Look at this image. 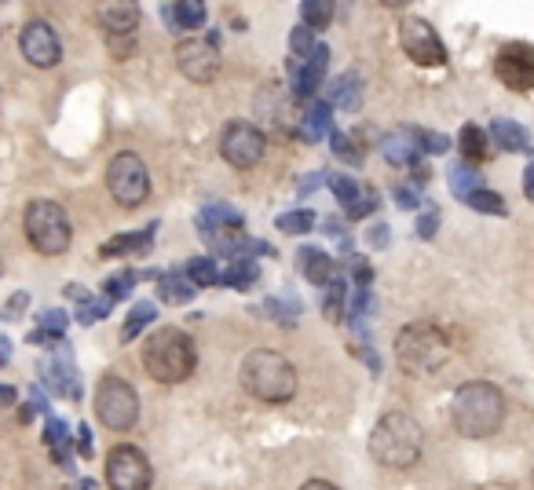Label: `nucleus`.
Returning a JSON list of instances; mask_svg holds the SVG:
<instances>
[{
	"label": "nucleus",
	"instance_id": "f257e3e1",
	"mask_svg": "<svg viewBox=\"0 0 534 490\" xmlns=\"http://www.w3.org/2000/svg\"><path fill=\"white\" fill-rule=\"evenodd\" d=\"M450 417L454 428L469 439H487L494 436L505 421V395L498 384L491 381H469L454 392L450 403Z\"/></svg>",
	"mask_w": 534,
	"mask_h": 490
},
{
	"label": "nucleus",
	"instance_id": "f03ea898",
	"mask_svg": "<svg viewBox=\"0 0 534 490\" xmlns=\"http://www.w3.org/2000/svg\"><path fill=\"white\" fill-rule=\"evenodd\" d=\"M421 450H425V432L403 410L385 414L370 432V458L385 469H414L421 461Z\"/></svg>",
	"mask_w": 534,
	"mask_h": 490
},
{
	"label": "nucleus",
	"instance_id": "7ed1b4c3",
	"mask_svg": "<svg viewBox=\"0 0 534 490\" xmlns=\"http://www.w3.org/2000/svg\"><path fill=\"white\" fill-rule=\"evenodd\" d=\"M242 388L260 403H289L297 395V370L282 352L253 348L242 359Z\"/></svg>",
	"mask_w": 534,
	"mask_h": 490
},
{
	"label": "nucleus",
	"instance_id": "20e7f679",
	"mask_svg": "<svg viewBox=\"0 0 534 490\" xmlns=\"http://www.w3.org/2000/svg\"><path fill=\"white\" fill-rule=\"evenodd\" d=\"M198 363V352H194V341L180 326H161L147 337L143 344V366L158 384H180L194 373Z\"/></svg>",
	"mask_w": 534,
	"mask_h": 490
},
{
	"label": "nucleus",
	"instance_id": "39448f33",
	"mask_svg": "<svg viewBox=\"0 0 534 490\" xmlns=\"http://www.w3.org/2000/svg\"><path fill=\"white\" fill-rule=\"evenodd\" d=\"M454 355V341L439 330L436 322H414L403 326L396 337V359L406 373L414 377H428V373L443 370Z\"/></svg>",
	"mask_w": 534,
	"mask_h": 490
},
{
	"label": "nucleus",
	"instance_id": "423d86ee",
	"mask_svg": "<svg viewBox=\"0 0 534 490\" xmlns=\"http://www.w3.org/2000/svg\"><path fill=\"white\" fill-rule=\"evenodd\" d=\"M26 238L41 256H63L70 249V238H74V224L66 216L63 205L55 202H30L26 205Z\"/></svg>",
	"mask_w": 534,
	"mask_h": 490
},
{
	"label": "nucleus",
	"instance_id": "0eeeda50",
	"mask_svg": "<svg viewBox=\"0 0 534 490\" xmlns=\"http://www.w3.org/2000/svg\"><path fill=\"white\" fill-rule=\"evenodd\" d=\"M96 417L103 421V428L114 432H129L139 417V395L125 377H103L96 384Z\"/></svg>",
	"mask_w": 534,
	"mask_h": 490
},
{
	"label": "nucleus",
	"instance_id": "6e6552de",
	"mask_svg": "<svg viewBox=\"0 0 534 490\" xmlns=\"http://www.w3.org/2000/svg\"><path fill=\"white\" fill-rule=\"evenodd\" d=\"M107 187H110V194H114V202L125 205V209H136V205L147 202L150 172H147V165H143V158L132 154V150L114 154L107 165Z\"/></svg>",
	"mask_w": 534,
	"mask_h": 490
},
{
	"label": "nucleus",
	"instance_id": "1a4fd4ad",
	"mask_svg": "<svg viewBox=\"0 0 534 490\" xmlns=\"http://www.w3.org/2000/svg\"><path fill=\"white\" fill-rule=\"evenodd\" d=\"M399 41H403V52L410 63L417 66H443L447 63V48H443V37L436 33V26L421 15H406L399 22Z\"/></svg>",
	"mask_w": 534,
	"mask_h": 490
},
{
	"label": "nucleus",
	"instance_id": "9d476101",
	"mask_svg": "<svg viewBox=\"0 0 534 490\" xmlns=\"http://www.w3.org/2000/svg\"><path fill=\"white\" fill-rule=\"evenodd\" d=\"M107 483L110 490H150L154 487V469L143 458V450L132 443H121L107 454Z\"/></svg>",
	"mask_w": 534,
	"mask_h": 490
},
{
	"label": "nucleus",
	"instance_id": "9b49d317",
	"mask_svg": "<svg viewBox=\"0 0 534 490\" xmlns=\"http://www.w3.org/2000/svg\"><path fill=\"white\" fill-rule=\"evenodd\" d=\"M267 150V139L257 125H249V121H231L224 128V136H220V154H224L227 165H235V169H253L260 165Z\"/></svg>",
	"mask_w": 534,
	"mask_h": 490
},
{
	"label": "nucleus",
	"instance_id": "f8f14e48",
	"mask_svg": "<svg viewBox=\"0 0 534 490\" xmlns=\"http://www.w3.org/2000/svg\"><path fill=\"white\" fill-rule=\"evenodd\" d=\"M494 74L502 77V85L509 92H531L534 88V44L509 41L502 44V52L494 59Z\"/></svg>",
	"mask_w": 534,
	"mask_h": 490
},
{
	"label": "nucleus",
	"instance_id": "ddd939ff",
	"mask_svg": "<svg viewBox=\"0 0 534 490\" xmlns=\"http://www.w3.org/2000/svg\"><path fill=\"white\" fill-rule=\"evenodd\" d=\"M176 66L194 85H213L216 74H220V48H213L209 41L187 37V41L176 44Z\"/></svg>",
	"mask_w": 534,
	"mask_h": 490
},
{
	"label": "nucleus",
	"instance_id": "4468645a",
	"mask_svg": "<svg viewBox=\"0 0 534 490\" xmlns=\"http://www.w3.org/2000/svg\"><path fill=\"white\" fill-rule=\"evenodd\" d=\"M19 48H22V59L33 66H41V70H48V66H55L63 59V41H59V33L44 19H30L22 26Z\"/></svg>",
	"mask_w": 534,
	"mask_h": 490
},
{
	"label": "nucleus",
	"instance_id": "2eb2a0df",
	"mask_svg": "<svg viewBox=\"0 0 534 490\" xmlns=\"http://www.w3.org/2000/svg\"><path fill=\"white\" fill-rule=\"evenodd\" d=\"M41 377L52 384L59 395H70V399H81V381H77V366H74V355L66 344L55 348V355L41 359Z\"/></svg>",
	"mask_w": 534,
	"mask_h": 490
},
{
	"label": "nucleus",
	"instance_id": "dca6fc26",
	"mask_svg": "<svg viewBox=\"0 0 534 490\" xmlns=\"http://www.w3.org/2000/svg\"><path fill=\"white\" fill-rule=\"evenodd\" d=\"M96 19L107 37H132L139 26V4L132 0H103L96 4Z\"/></svg>",
	"mask_w": 534,
	"mask_h": 490
},
{
	"label": "nucleus",
	"instance_id": "f3484780",
	"mask_svg": "<svg viewBox=\"0 0 534 490\" xmlns=\"http://www.w3.org/2000/svg\"><path fill=\"white\" fill-rule=\"evenodd\" d=\"M326 66H330V52H326V44H319L315 48V55H311L304 66H293L289 63V70H293V99H311L315 92H319L322 77H326Z\"/></svg>",
	"mask_w": 534,
	"mask_h": 490
},
{
	"label": "nucleus",
	"instance_id": "a211bd4d",
	"mask_svg": "<svg viewBox=\"0 0 534 490\" xmlns=\"http://www.w3.org/2000/svg\"><path fill=\"white\" fill-rule=\"evenodd\" d=\"M297 271L308 278L311 286H330L337 264H333V256L326 253V249H319V245H304V249H297Z\"/></svg>",
	"mask_w": 534,
	"mask_h": 490
},
{
	"label": "nucleus",
	"instance_id": "6ab92c4d",
	"mask_svg": "<svg viewBox=\"0 0 534 490\" xmlns=\"http://www.w3.org/2000/svg\"><path fill=\"white\" fill-rule=\"evenodd\" d=\"M381 154H385L392 165H403V169L421 165V147H417L414 132H410V136H406V132H388V136L381 139Z\"/></svg>",
	"mask_w": 534,
	"mask_h": 490
},
{
	"label": "nucleus",
	"instance_id": "aec40b11",
	"mask_svg": "<svg viewBox=\"0 0 534 490\" xmlns=\"http://www.w3.org/2000/svg\"><path fill=\"white\" fill-rule=\"evenodd\" d=\"M491 139H494V147L502 150V154H520V150L531 147V136H527V128L516 125V121H509V118L491 121Z\"/></svg>",
	"mask_w": 534,
	"mask_h": 490
},
{
	"label": "nucleus",
	"instance_id": "412c9836",
	"mask_svg": "<svg viewBox=\"0 0 534 490\" xmlns=\"http://www.w3.org/2000/svg\"><path fill=\"white\" fill-rule=\"evenodd\" d=\"M154 231H158V224L143 227V231H136V235H118V238H110V242H103L99 256H107V260H114V256H121V253H147L150 242H154Z\"/></svg>",
	"mask_w": 534,
	"mask_h": 490
},
{
	"label": "nucleus",
	"instance_id": "4be33fe9",
	"mask_svg": "<svg viewBox=\"0 0 534 490\" xmlns=\"http://www.w3.org/2000/svg\"><path fill=\"white\" fill-rule=\"evenodd\" d=\"M326 132H333V103H311L308 114L300 118V136L308 143H319Z\"/></svg>",
	"mask_w": 534,
	"mask_h": 490
},
{
	"label": "nucleus",
	"instance_id": "5701e85b",
	"mask_svg": "<svg viewBox=\"0 0 534 490\" xmlns=\"http://www.w3.org/2000/svg\"><path fill=\"white\" fill-rule=\"evenodd\" d=\"M158 297L165 300V304H191V300H194V286L187 282V275H180V271H161Z\"/></svg>",
	"mask_w": 534,
	"mask_h": 490
},
{
	"label": "nucleus",
	"instance_id": "b1692460",
	"mask_svg": "<svg viewBox=\"0 0 534 490\" xmlns=\"http://www.w3.org/2000/svg\"><path fill=\"white\" fill-rule=\"evenodd\" d=\"M154 319H158V304H154V300H139V304H132L129 319H125V326H121V344L136 341L139 333L147 330Z\"/></svg>",
	"mask_w": 534,
	"mask_h": 490
},
{
	"label": "nucleus",
	"instance_id": "393cba45",
	"mask_svg": "<svg viewBox=\"0 0 534 490\" xmlns=\"http://www.w3.org/2000/svg\"><path fill=\"white\" fill-rule=\"evenodd\" d=\"M165 15H172L169 26H180V30H198V26L205 22V4H198V0L165 4Z\"/></svg>",
	"mask_w": 534,
	"mask_h": 490
},
{
	"label": "nucleus",
	"instance_id": "a878e982",
	"mask_svg": "<svg viewBox=\"0 0 534 490\" xmlns=\"http://www.w3.org/2000/svg\"><path fill=\"white\" fill-rule=\"evenodd\" d=\"M333 154L344 161V165H363L366 161V143L355 132H333L330 136Z\"/></svg>",
	"mask_w": 534,
	"mask_h": 490
},
{
	"label": "nucleus",
	"instance_id": "bb28decb",
	"mask_svg": "<svg viewBox=\"0 0 534 490\" xmlns=\"http://www.w3.org/2000/svg\"><path fill=\"white\" fill-rule=\"evenodd\" d=\"M458 147H461V158H465V165H480V161L487 158V132H483V128H476V125H465V128H461Z\"/></svg>",
	"mask_w": 534,
	"mask_h": 490
},
{
	"label": "nucleus",
	"instance_id": "cd10ccee",
	"mask_svg": "<svg viewBox=\"0 0 534 490\" xmlns=\"http://www.w3.org/2000/svg\"><path fill=\"white\" fill-rule=\"evenodd\" d=\"M220 282H227L231 289H253V282H260V267L253 260H246V256H238V260H231V267H227L224 275H220Z\"/></svg>",
	"mask_w": 534,
	"mask_h": 490
},
{
	"label": "nucleus",
	"instance_id": "c85d7f7f",
	"mask_svg": "<svg viewBox=\"0 0 534 490\" xmlns=\"http://www.w3.org/2000/svg\"><path fill=\"white\" fill-rule=\"evenodd\" d=\"M447 180H450V191L458 194L461 202H465L472 191H480L483 187V176H480L476 165H454V169L447 172Z\"/></svg>",
	"mask_w": 534,
	"mask_h": 490
},
{
	"label": "nucleus",
	"instance_id": "c756f323",
	"mask_svg": "<svg viewBox=\"0 0 534 490\" xmlns=\"http://www.w3.org/2000/svg\"><path fill=\"white\" fill-rule=\"evenodd\" d=\"M183 275H187V282H191L194 289H205V286H216V282H220V271H216V264L209 260V256H194V260H187Z\"/></svg>",
	"mask_w": 534,
	"mask_h": 490
},
{
	"label": "nucleus",
	"instance_id": "7c9ffc66",
	"mask_svg": "<svg viewBox=\"0 0 534 490\" xmlns=\"http://www.w3.org/2000/svg\"><path fill=\"white\" fill-rule=\"evenodd\" d=\"M333 107H344V110H355L359 103H363V88H359V77L355 74H344L337 85H333L330 92Z\"/></svg>",
	"mask_w": 534,
	"mask_h": 490
},
{
	"label": "nucleus",
	"instance_id": "2f4dec72",
	"mask_svg": "<svg viewBox=\"0 0 534 490\" xmlns=\"http://www.w3.org/2000/svg\"><path fill=\"white\" fill-rule=\"evenodd\" d=\"M315 224H319V216L311 213V209H293V213H282L275 220V227L282 235H308Z\"/></svg>",
	"mask_w": 534,
	"mask_h": 490
},
{
	"label": "nucleus",
	"instance_id": "473e14b6",
	"mask_svg": "<svg viewBox=\"0 0 534 490\" xmlns=\"http://www.w3.org/2000/svg\"><path fill=\"white\" fill-rule=\"evenodd\" d=\"M300 19H304L308 30H322V26L333 22V4L330 0H304L300 4Z\"/></svg>",
	"mask_w": 534,
	"mask_h": 490
},
{
	"label": "nucleus",
	"instance_id": "72a5a7b5",
	"mask_svg": "<svg viewBox=\"0 0 534 490\" xmlns=\"http://www.w3.org/2000/svg\"><path fill=\"white\" fill-rule=\"evenodd\" d=\"M465 205H469V209H476V213H487V216H505V209H509L502 194L487 191V187L472 191L469 198H465Z\"/></svg>",
	"mask_w": 534,
	"mask_h": 490
},
{
	"label": "nucleus",
	"instance_id": "f704fd0d",
	"mask_svg": "<svg viewBox=\"0 0 534 490\" xmlns=\"http://www.w3.org/2000/svg\"><path fill=\"white\" fill-rule=\"evenodd\" d=\"M344 297H348V286H344L341 278H333L330 286H326V297H322V315L330 322H341L344 315Z\"/></svg>",
	"mask_w": 534,
	"mask_h": 490
},
{
	"label": "nucleus",
	"instance_id": "c9c22d12",
	"mask_svg": "<svg viewBox=\"0 0 534 490\" xmlns=\"http://www.w3.org/2000/svg\"><path fill=\"white\" fill-rule=\"evenodd\" d=\"M326 183H330V191L337 194V202H341L344 209H352V205L363 198V187H359L352 176H326Z\"/></svg>",
	"mask_w": 534,
	"mask_h": 490
},
{
	"label": "nucleus",
	"instance_id": "e433bc0d",
	"mask_svg": "<svg viewBox=\"0 0 534 490\" xmlns=\"http://www.w3.org/2000/svg\"><path fill=\"white\" fill-rule=\"evenodd\" d=\"M414 139L417 147H421V154H436V158H443L450 150V139L443 136V132H432V128H414Z\"/></svg>",
	"mask_w": 534,
	"mask_h": 490
},
{
	"label": "nucleus",
	"instance_id": "4c0bfd02",
	"mask_svg": "<svg viewBox=\"0 0 534 490\" xmlns=\"http://www.w3.org/2000/svg\"><path fill=\"white\" fill-rule=\"evenodd\" d=\"M136 271H121V275H110L107 278V286H103V289H107V300H110V304H114V300H125V297H129V293H132V289H136Z\"/></svg>",
	"mask_w": 534,
	"mask_h": 490
},
{
	"label": "nucleus",
	"instance_id": "58836bf2",
	"mask_svg": "<svg viewBox=\"0 0 534 490\" xmlns=\"http://www.w3.org/2000/svg\"><path fill=\"white\" fill-rule=\"evenodd\" d=\"M66 322H70V315H66V311H59V308H44L41 315H37V330L52 333V337H59V341H63Z\"/></svg>",
	"mask_w": 534,
	"mask_h": 490
},
{
	"label": "nucleus",
	"instance_id": "ea45409f",
	"mask_svg": "<svg viewBox=\"0 0 534 490\" xmlns=\"http://www.w3.org/2000/svg\"><path fill=\"white\" fill-rule=\"evenodd\" d=\"M289 48H293L297 59H311L319 44H315V33H311L308 26H293V33H289Z\"/></svg>",
	"mask_w": 534,
	"mask_h": 490
},
{
	"label": "nucleus",
	"instance_id": "a19ab883",
	"mask_svg": "<svg viewBox=\"0 0 534 490\" xmlns=\"http://www.w3.org/2000/svg\"><path fill=\"white\" fill-rule=\"evenodd\" d=\"M107 315H110V300L107 297H92V300H85V304L77 308V322H81V326H92V322L107 319Z\"/></svg>",
	"mask_w": 534,
	"mask_h": 490
},
{
	"label": "nucleus",
	"instance_id": "79ce46f5",
	"mask_svg": "<svg viewBox=\"0 0 534 490\" xmlns=\"http://www.w3.org/2000/svg\"><path fill=\"white\" fill-rule=\"evenodd\" d=\"M377 308V300L370 289H355L352 297H348V311H352V322H363L366 315H374Z\"/></svg>",
	"mask_w": 534,
	"mask_h": 490
},
{
	"label": "nucleus",
	"instance_id": "37998d69",
	"mask_svg": "<svg viewBox=\"0 0 534 490\" xmlns=\"http://www.w3.org/2000/svg\"><path fill=\"white\" fill-rule=\"evenodd\" d=\"M26 308H30V293H15V297L0 308V322H19L22 315H26Z\"/></svg>",
	"mask_w": 534,
	"mask_h": 490
},
{
	"label": "nucleus",
	"instance_id": "c03bdc74",
	"mask_svg": "<svg viewBox=\"0 0 534 490\" xmlns=\"http://www.w3.org/2000/svg\"><path fill=\"white\" fill-rule=\"evenodd\" d=\"M352 278H355V289H370V282H374V267L366 264L363 256H352Z\"/></svg>",
	"mask_w": 534,
	"mask_h": 490
},
{
	"label": "nucleus",
	"instance_id": "a18cd8bd",
	"mask_svg": "<svg viewBox=\"0 0 534 490\" xmlns=\"http://www.w3.org/2000/svg\"><path fill=\"white\" fill-rule=\"evenodd\" d=\"M107 44L114 59H129V55L136 52V33H132V37H107Z\"/></svg>",
	"mask_w": 534,
	"mask_h": 490
},
{
	"label": "nucleus",
	"instance_id": "49530a36",
	"mask_svg": "<svg viewBox=\"0 0 534 490\" xmlns=\"http://www.w3.org/2000/svg\"><path fill=\"white\" fill-rule=\"evenodd\" d=\"M374 209H377V194H374V191H363V198H359V202H355L352 209H348V216H352V224H355V220L370 216Z\"/></svg>",
	"mask_w": 534,
	"mask_h": 490
},
{
	"label": "nucleus",
	"instance_id": "de8ad7c7",
	"mask_svg": "<svg viewBox=\"0 0 534 490\" xmlns=\"http://www.w3.org/2000/svg\"><path fill=\"white\" fill-rule=\"evenodd\" d=\"M436 224H439L436 209L421 213V216H417V238H432V235H436Z\"/></svg>",
	"mask_w": 534,
	"mask_h": 490
},
{
	"label": "nucleus",
	"instance_id": "09e8293b",
	"mask_svg": "<svg viewBox=\"0 0 534 490\" xmlns=\"http://www.w3.org/2000/svg\"><path fill=\"white\" fill-rule=\"evenodd\" d=\"M396 205L399 209H417L421 205V191L417 187H396Z\"/></svg>",
	"mask_w": 534,
	"mask_h": 490
},
{
	"label": "nucleus",
	"instance_id": "8fccbe9b",
	"mask_svg": "<svg viewBox=\"0 0 534 490\" xmlns=\"http://www.w3.org/2000/svg\"><path fill=\"white\" fill-rule=\"evenodd\" d=\"M92 447H96V443H92V425H77V454H81V458H92Z\"/></svg>",
	"mask_w": 534,
	"mask_h": 490
},
{
	"label": "nucleus",
	"instance_id": "3c124183",
	"mask_svg": "<svg viewBox=\"0 0 534 490\" xmlns=\"http://www.w3.org/2000/svg\"><path fill=\"white\" fill-rule=\"evenodd\" d=\"M388 242H392V231H388L385 224H377L374 231H370V245H374V249H385Z\"/></svg>",
	"mask_w": 534,
	"mask_h": 490
},
{
	"label": "nucleus",
	"instance_id": "603ef678",
	"mask_svg": "<svg viewBox=\"0 0 534 490\" xmlns=\"http://www.w3.org/2000/svg\"><path fill=\"white\" fill-rule=\"evenodd\" d=\"M15 403H19V392L11 384H0V410H11Z\"/></svg>",
	"mask_w": 534,
	"mask_h": 490
},
{
	"label": "nucleus",
	"instance_id": "864d4df0",
	"mask_svg": "<svg viewBox=\"0 0 534 490\" xmlns=\"http://www.w3.org/2000/svg\"><path fill=\"white\" fill-rule=\"evenodd\" d=\"M322 227H326V235L341 238V242H344V238H348V235H344V224H341V220H337V216H326V224H322Z\"/></svg>",
	"mask_w": 534,
	"mask_h": 490
},
{
	"label": "nucleus",
	"instance_id": "5fc2aeb1",
	"mask_svg": "<svg viewBox=\"0 0 534 490\" xmlns=\"http://www.w3.org/2000/svg\"><path fill=\"white\" fill-rule=\"evenodd\" d=\"M30 406L37 410V414H48V399H44L41 388H33V392H30Z\"/></svg>",
	"mask_w": 534,
	"mask_h": 490
},
{
	"label": "nucleus",
	"instance_id": "6e6d98bb",
	"mask_svg": "<svg viewBox=\"0 0 534 490\" xmlns=\"http://www.w3.org/2000/svg\"><path fill=\"white\" fill-rule=\"evenodd\" d=\"M319 183H326V176H304V180H297V191H315V187H319Z\"/></svg>",
	"mask_w": 534,
	"mask_h": 490
},
{
	"label": "nucleus",
	"instance_id": "4d7b16f0",
	"mask_svg": "<svg viewBox=\"0 0 534 490\" xmlns=\"http://www.w3.org/2000/svg\"><path fill=\"white\" fill-rule=\"evenodd\" d=\"M66 297L81 300V304H85V300H92V293H88V289H81V286H66Z\"/></svg>",
	"mask_w": 534,
	"mask_h": 490
},
{
	"label": "nucleus",
	"instance_id": "13d9d810",
	"mask_svg": "<svg viewBox=\"0 0 534 490\" xmlns=\"http://www.w3.org/2000/svg\"><path fill=\"white\" fill-rule=\"evenodd\" d=\"M524 194L527 198H534V161L527 165V172H524Z\"/></svg>",
	"mask_w": 534,
	"mask_h": 490
},
{
	"label": "nucleus",
	"instance_id": "bf43d9fd",
	"mask_svg": "<svg viewBox=\"0 0 534 490\" xmlns=\"http://www.w3.org/2000/svg\"><path fill=\"white\" fill-rule=\"evenodd\" d=\"M300 490H341V487H333L330 480H308Z\"/></svg>",
	"mask_w": 534,
	"mask_h": 490
},
{
	"label": "nucleus",
	"instance_id": "052dcab7",
	"mask_svg": "<svg viewBox=\"0 0 534 490\" xmlns=\"http://www.w3.org/2000/svg\"><path fill=\"white\" fill-rule=\"evenodd\" d=\"M8 359H11V344L0 341V363H8Z\"/></svg>",
	"mask_w": 534,
	"mask_h": 490
},
{
	"label": "nucleus",
	"instance_id": "680f3d73",
	"mask_svg": "<svg viewBox=\"0 0 534 490\" xmlns=\"http://www.w3.org/2000/svg\"><path fill=\"white\" fill-rule=\"evenodd\" d=\"M531 480H534V472H531Z\"/></svg>",
	"mask_w": 534,
	"mask_h": 490
}]
</instances>
